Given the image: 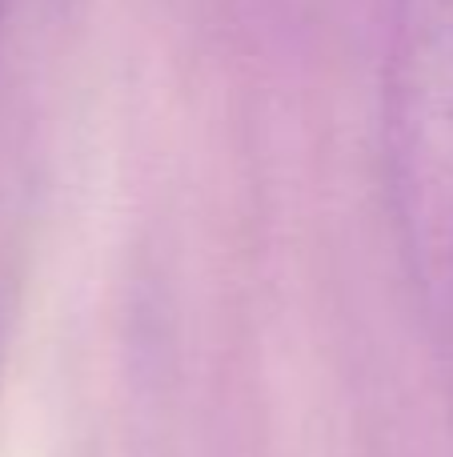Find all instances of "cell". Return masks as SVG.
<instances>
[{
    "label": "cell",
    "mask_w": 453,
    "mask_h": 457,
    "mask_svg": "<svg viewBox=\"0 0 453 457\" xmlns=\"http://www.w3.org/2000/svg\"><path fill=\"white\" fill-rule=\"evenodd\" d=\"M382 161L409 269L453 305V0H390Z\"/></svg>",
    "instance_id": "1"
}]
</instances>
